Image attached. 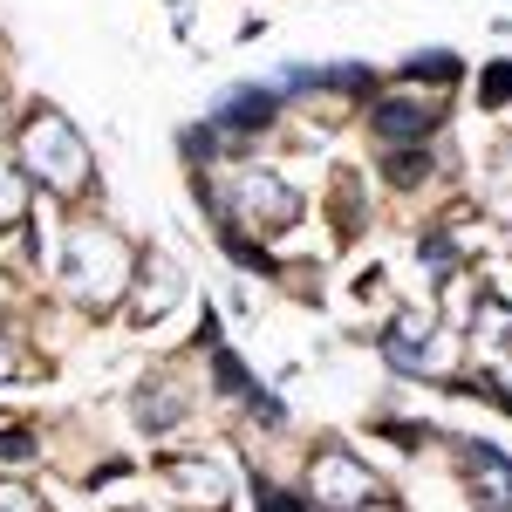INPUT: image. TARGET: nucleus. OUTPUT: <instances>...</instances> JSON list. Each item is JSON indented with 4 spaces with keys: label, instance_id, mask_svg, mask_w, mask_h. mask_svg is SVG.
<instances>
[{
    "label": "nucleus",
    "instance_id": "4",
    "mask_svg": "<svg viewBox=\"0 0 512 512\" xmlns=\"http://www.w3.org/2000/svg\"><path fill=\"white\" fill-rule=\"evenodd\" d=\"M315 485H321V499H328V506H369V499H376V478L362 472L349 451H321Z\"/></svg>",
    "mask_w": 512,
    "mask_h": 512
},
{
    "label": "nucleus",
    "instance_id": "18",
    "mask_svg": "<svg viewBox=\"0 0 512 512\" xmlns=\"http://www.w3.org/2000/svg\"><path fill=\"white\" fill-rule=\"evenodd\" d=\"M28 451H35V437H28V431H7V437H0V458H28Z\"/></svg>",
    "mask_w": 512,
    "mask_h": 512
},
{
    "label": "nucleus",
    "instance_id": "11",
    "mask_svg": "<svg viewBox=\"0 0 512 512\" xmlns=\"http://www.w3.org/2000/svg\"><path fill=\"white\" fill-rule=\"evenodd\" d=\"M144 431H171L178 417H185V403H178V390H144Z\"/></svg>",
    "mask_w": 512,
    "mask_h": 512
},
{
    "label": "nucleus",
    "instance_id": "10",
    "mask_svg": "<svg viewBox=\"0 0 512 512\" xmlns=\"http://www.w3.org/2000/svg\"><path fill=\"white\" fill-rule=\"evenodd\" d=\"M178 287H185V274H178L171 260H158V253H151V260H144V301H137L130 315H137V321H158L164 308L178 301Z\"/></svg>",
    "mask_w": 512,
    "mask_h": 512
},
{
    "label": "nucleus",
    "instance_id": "7",
    "mask_svg": "<svg viewBox=\"0 0 512 512\" xmlns=\"http://www.w3.org/2000/svg\"><path fill=\"white\" fill-rule=\"evenodd\" d=\"M431 130H437L431 103H410V96H383V103H376V137H383V144H417V137H431Z\"/></svg>",
    "mask_w": 512,
    "mask_h": 512
},
{
    "label": "nucleus",
    "instance_id": "13",
    "mask_svg": "<svg viewBox=\"0 0 512 512\" xmlns=\"http://www.w3.org/2000/svg\"><path fill=\"white\" fill-rule=\"evenodd\" d=\"M410 76H424V82L458 76V55H417V62H410Z\"/></svg>",
    "mask_w": 512,
    "mask_h": 512
},
{
    "label": "nucleus",
    "instance_id": "3",
    "mask_svg": "<svg viewBox=\"0 0 512 512\" xmlns=\"http://www.w3.org/2000/svg\"><path fill=\"white\" fill-rule=\"evenodd\" d=\"M164 478H171V492H178V499H192L198 512H219V506H226V465H219V458H171Z\"/></svg>",
    "mask_w": 512,
    "mask_h": 512
},
{
    "label": "nucleus",
    "instance_id": "6",
    "mask_svg": "<svg viewBox=\"0 0 512 512\" xmlns=\"http://www.w3.org/2000/svg\"><path fill=\"white\" fill-rule=\"evenodd\" d=\"M239 205L260 219V226H294L301 219V198L287 192L280 178H267V171H253V178H239Z\"/></svg>",
    "mask_w": 512,
    "mask_h": 512
},
{
    "label": "nucleus",
    "instance_id": "1",
    "mask_svg": "<svg viewBox=\"0 0 512 512\" xmlns=\"http://www.w3.org/2000/svg\"><path fill=\"white\" fill-rule=\"evenodd\" d=\"M21 158H28V171H35V178H48L55 192H82V185H89V171H96V164H89V151H82V137L62 117H41L35 130L21 137Z\"/></svg>",
    "mask_w": 512,
    "mask_h": 512
},
{
    "label": "nucleus",
    "instance_id": "16",
    "mask_svg": "<svg viewBox=\"0 0 512 512\" xmlns=\"http://www.w3.org/2000/svg\"><path fill=\"white\" fill-rule=\"evenodd\" d=\"M451 260H458V253H451V239H424V267H437V274H444V267H451Z\"/></svg>",
    "mask_w": 512,
    "mask_h": 512
},
{
    "label": "nucleus",
    "instance_id": "2",
    "mask_svg": "<svg viewBox=\"0 0 512 512\" xmlns=\"http://www.w3.org/2000/svg\"><path fill=\"white\" fill-rule=\"evenodd\" d=\"M123 274H130V253H123L110 233H76L69 253H62V280H69L76 294H89V301L123 294Z\"/></svg>",
    "mask_w": 512,
    "mask_h": 512
},
{
    "label": "nucleus",
    "instance_id": "12",
    "mask_svg": "<svg viewBox=\"0 0 512 512\" xmlns=\"http://www.w3.org/2000/svg\"><path fill=\"white\" fill-rule=\"evenodd\" d=\"M478 96H485V110L512 103V62H492V69H485V82H478Z\"/></svg>",
    "mask_w": 512,
    "mask_h": 512
},
{
    "label": "nucleus",
    "instance_id": "17",
    "mask_svg": "<svg viewBox=\"0 0 512 512\" xmlns=\"http://www.w3.org/2000/svg\"><path fill=\"white\" fill-rule=\"evenodd\" d=\"M0 512H41L35 492H21V485H0Z\"/></svg>",
    "mask_w": 512,
    "mask_h": 512
},
{
    "label": "nucleus",
    "instance_id": "8",
    "mask_svg": "<svg viewBox=\"0 0 512 512\" xmlns=\"http://www.w3.org/2000/svg\"><path fill=\"white\" fill-rule=\"evenodd\" d=\"M465 451V472H472V485L492 499V512H512V465L499 458V451H485V444H458Z\"/></svg>",
    "mask_w": 512,
    "mask_h": 512
},
{
    "label": "nucleus",
    "instance_id": "5",
    "mask_svg": "<svg viewBox=\"0 0 512 512\" xmlns=\"http://www.w3.org/2000/svg\"><path fill=\"white\" fill-rule=\"evenodd\" d=\"M424 335H431V321H424V315H396L390 321V342H383V349H390L396 369H410V376H437V369H444V355H431Z\"/></svg>",
    "mask_w": 512,
    "mask_h": 512
},
{
    "label": "nucleus",
    "instance_id": "15",
    "mask_svg": "<svg viewBox=\"0 0 512 512\" xmlns=\"http://www.w3.org/2000/svg\"><path fill=\"white\" fill-rule=\"evenodd\" d=\"M260 512H308L294 492H274V485H260Z\"/></svg>",
    "mask_w": 512,
    "mask_h": 512
},
{
    "label": "nucleus",
    "instance_id": "14",
    "mask_svg": "<svg viewBox=\"0 0 512 512\" xmlns=\"http://www.w3.org/2000/svg\"><path fill=\"white\" fill-rule=\"evenodd\" d=\"M21 205H28V198H21V178H7V171H0V219L14 226V219H21Z\"/></svg>",
    "mask_w": 512,
    "mask_h": 512
},
{
    "label": "nucleus",
    "instance_id": "9",
    "mask_svg": "<svg viewBox=\"0 0 512 512\" xmlns=\"http://www.w3.org/2000/svg\"><path fill=\"white\" fill-rule=\"evenodd\" d=\"M267 117H274V96H267V89H233V96H219V130H226V137H253Z\"/></svg>",
    "mask_w": 512,
    "mask_h": 512
}]
</instances>
